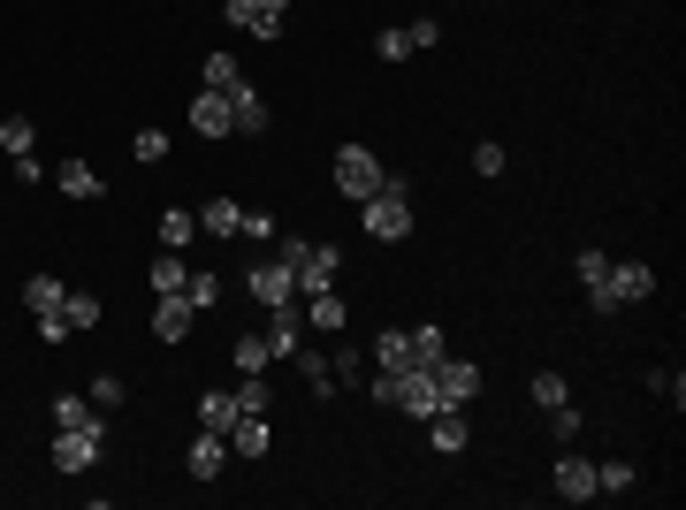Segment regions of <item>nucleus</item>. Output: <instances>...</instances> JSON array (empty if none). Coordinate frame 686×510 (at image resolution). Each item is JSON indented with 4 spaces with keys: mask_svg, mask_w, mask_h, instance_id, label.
Returning a JSON list of instances; mask_svg holds the SVG:
<instances>
[{
    "mask_svg": "<svg viewBox=\"0 0 686 510\" xmlns=\"http://www.w3.org/2000/svg\"><path fill=\"white\" fill-rule=\"evenodd\" d=\"M359 221H367V237H374V244L412 237V176H382V191H374V199H359Z\"/></svg>",
    "mask_w": 686,
    "mask_h": 510,
    "instance_id": "nucleus-1",
    "label": "nucleus"
},
{
    "mask_svg": "<svg viewBox=\"0 0 686 510\" xmlns=\"http://www.w3.org/2000/svg\"><path fill=\"white\" fill-rule=\"evenodd\" d=\"M382 176H390V168H382L367 145H335V191L352 199V206H359V199H374V191H382Z\"/></svg>",
    "mask_w": 686,
    "mask_h": 510,
    "instance_id": "nucleus-2",
    "label": "nucleus"
},
{
    "mask_svg": "<svg viewBox=\"0 0 686 510\" xmlns=\"http://www.w3.org/2000/svg\"><path fill=\"white\" fill-rule=\"evenodd\" d=\"M100 449H107V426H62V434H54V464H62V472H92Z\"/></svg>",
    "mask_w": 686,
    "mask_h": 510,
    "instance_id": "nucleus-3",
    "label": "nucleus"
},
{
    "mask_svg": "<svg viewBox=\"0 0 686 510\" xmlns=\"http://www.w3.org/2000/svg\"><path fill=\"white\" fill-rule=\"evenodd\" d=\"M229 24H237V31H252V39H282L290 0H229Z\"/></svg>",
    "mask_w": 686,
    "mask_h": 510,
    "instance_id": "nucleus-4",
    "label": "nucleus"
},
{
    "mask_svg": "<svg viewBox=\"0 0 686 510\" xmlns=\"http://www.w3.org/2000/svg\"><path fill=\"white\" fill-rule=\"evenodd\" d=\"M267 350L275 358H297L305 350V305L290 297V305H267Z\"/></svg>",
    "mask_w": 686,
    "mask_h": 510,
    "instance_id": "nucleus-5",
    "label": "nucleus"
},
{
    "mask_svg": "<svg viewBox=\"0 0 686 510\" xmlns=\"http://www.w3.org/2000/svg\"><path fill=\"white\" fill-rule=\"evenodd\" d=\"M290 275H297V297H313V290H335L343 259H335V244H305V259H297Z\"/></svg>",
    "mask_w": 686,
    "mask_h": 510,
    "instance_id": "nucleus-6",
    "label": "nucleus"
},
{
    "mask_svg": "<svg viewBox=\"0 0 686 510\" xmlns=\"http://www.w3.org/2000/svg\"><path fill=\"white\" fill-rule=\"evenodd\" d=\"M656 297V267L648 259H610V305H640Z\"/></svg>",
    "mask_w": 686,
    "mask_h": 510,
    "instance_id": "nucleus-7",
    "label": "nucleus"
},
{
    "mask_svg": "<svg viewBox=\"0 0 686 510\" xmlns=\"http://www.w3.org/2000/svg\"><path fill=\"white\" fill-rule=\"evenodd\" d=\"M244 290H252L259 305H290V297H297V275H290L282 259H259V267L244 275Z\"/></svg>",
    "mask_w": 686,
    "mask_h": 510,
    "instance_id": "nucleus-8",
    "label": "nucleus"
},
{
    "mask_svg": "<svg viewBox=\"0 0 686 510\" xmlns=\"http://www.w3.org/2000/svg\"><path fill=\"white\" fill-rule=\"evenodd\" d=\"M183 464H191V480H221V464H229V434H221V426H199Z\"/></svg>",
    "mask_w": 686,
    "mask_h": 510,
    "instance_id": "nucleus-9",
    "label": "nucleus"
},
{
    "mask_svg": "<svg viewBox=\"0 0 686 510\" xmlns=\"http://www.w3.org/2000/svg\"><path fill=\"white\" fill-rule=\"evenodd\" d=\"M572 275H580V290H587V305H595V313H618V305H610V252H580V259H572Z\"/></svg>",
    "mask_w": 686,
    "mask_h": 510,
    "instance_id": "nucleus-10",
    "label": "nucleus"
},
{
    "mask_svg": "<svg viewBox=\"0 0 686 510\" xmlns=\"http://www.w3.org/2000/svg\"><path fill=\"white\" fill-rule=\"evenodd\" d=\"M549 487H557V502H595V464L587 457H557Z\"/></svg>",
    "mask_w": 686,
    "mask_h": 510,
    "instance_id": "nucleus-11",
    "label": "nucleus"
},
{
    "mask_svg": "<svg viewBox=\"0 0 686 510\" xmlns=\"http://www.w3.org/2000/svg\"><path fill=\"white\" fill-rule=\"evenodd\" d=\"M221 100H229V123H237L244 138H259V130H267V100H259V92H252L244 77H237V85H229Z\"/></svg>",
    "mask_w": 686,
    "mask_h": 510,
    "instance_id": "nucleus-12",
    "label": "nucleus"
},
{
    "mask_svg": "<svg viewBox=\"0 0 686 510\" xmlns=\"http://www.w3.org/2000/svg\"><path fill=\"white\" fill-rule=\"evenodd\" d=\"M191 328H199V313H191V297H183V290L153 305V335H161V343H183Z\"/></svg>",
    "mask_w": 686,
    "mask_h": 510,
    "instance_id": "nucleus-13",
    "label": "nucleus"
},
{
    "mask_svg": "<svg viewBox=\"0 0 686 510\" xmlns=\"http://www.w3.org/2000/svg\"><path fill=\"white\" fill-rule=\"evenodd\" d=\"M229 449H237V457H267V449H275V426H267V411H237V426H229Z\"/></svg>",
    "mask_w": 686,
    "mask_h": 510,
    "instance_id": "nucleus-14",
    "label": "nucleus"
},
{
    "mask_svg": "<svg viewBox=\"0 0 686 510\" xmlns=\"http://www.w3.org/2000/svg\"><path fill=\"white\" fill-rule=\"evenodd\" d=\"M435 381H443V396H450V404H473L481 366H466V358H450V350H443V358H435Z\"/></svg>",
    "mask_w": 686,
    "mask_h": 510,
    "instance_id": "nucleus-15",
    "label": "nucleus"
},
{
    "mask_svg": "<svg viewBox=\"0 0 686 510\" xmlns=\"http://www.w3.org/2000/svg\"><path fill=\"white\" fill-rule=\"evenodd\" d=\"M191 130H199V138H229V130H237V123H229V100H221V92H199V100H191Z\"/></svg>",
    "mask_w": 686,
    "mask_h": 510,
    "instance_id": "nucleus-16",
    "label": "nucleus"
},
{
    "mask_svg": "<svg viewBox=\"0 0 686 510\" xmlns=\"http://www.w3.org/2000/svg\"><path fill=\"white\" fill-rule=\"evenodd\" d=\"M428 442H435L443 457H458V449L473 442V426H466V411H458V404H450V411H435V419H428Z\"/></svg>",
    "mask_w": 686,
    "mask_h": 510,
    "instance_id": "nucleus-17",
    "label": "nucleus"
},
{
    "mask_svg": "<svg viewBox=\"0 0 686 510\" xmlns=\"http://www.w3.org/2000/svg\"><path fill=\"white\" fill-rule=\"evenodd\" d=\"M237 221H244V206H237V199H206V206H199V229H206V237H221V244L237 237Z\"/></svg>",
    "mask_w": 686,
    "mask_h": 510,
    "instance_id": "nucleus-18",
    "label": "nucleus"
},
{
    "mask_svg": "<svg viewBox=\"0 0 686 510\" xmlns=\"http://www.w3.org/2000/svg\"><path fill=\"white\" fill-rule=\"evenodd\" d=\"M100 313H107V305H100L92 290H69V297H62V320H69V335H92V328H100Z\"/></svg>",
    "mask_w": 686,
    "mask_h": 510,
    "instance_id": "nucleus-19",
    "label": "nucleus"
},
{
    "mask_svg": "<svg viewBox=\"0 0 686 510\" xmlns=\"http://www.w3.org/2000/svg\"><path fill=\"white\" fill-rule=\"evenodd\" d=\"M405 366H412L405 328H382V335H374V373H405Z\"/></svg>",
    "mask_w": 686,
    "mask_h": 510,
    "instance_id": "nucleus-20",
    "label": "nucleus"
},
{
    "mask_svg": "<svg viewBox=\"0 0 686 510\" xmlns=\"http://www.w3.org/2000/svg\"><path fill=\"white\" fill-rule=\"evenodd\" d=\"M297 305H305L313 328H343V320H352V305H343L335 290H313V297H297Z\"/></svg>",
    "mask_w": 686,
    "mask_h": 510,
    "instance_id": "nucleus-21",
    "label": "nucleus"
},
{
    "mask_svg": "<svg viewBox=\"0 0 686 510\" xmlns=\"http://www.w3.org/2000/svg\"><path fill=\"white\" fill-rule=\"evenodd\" d=\"M107 183H100V168L92 161H62V199H100Z\"/></svg>",
    "mask_w": 686,
    "mask_h": 510,
    "instance_id": "nucleus-22",
    "label": "nucleus"
},
{
    "mask_svg": "<svg viewBox=\"0 0 686 510\" xmlns=\"http://www.w3.org/2000/svg\"><path fill=\"white\" fill-rule=\"evenodd\" d=\"M199 426H221V434H229V426H237V388H206V396H199Z\"/></svg>",
    "mask_w": 686,
    "mask_h": 510,
    "instance_id": "nucleus-23",
    "label": "nucleus"
},
{
    "mask_svg": "<svg viewBox=\"0 0 686 510\" xmlns=\"http://www.w3.org/2000/svg\"><path fill=\"white\" fill-rule=\"evenodd\" d=\"M191 237H199V214H191V206H168V214H161V244H168V252H183Z\"/></svg>",
    "mask_w": 686,
    "mask_h": 510,
    "instance_id": "nucleus-24",
    "label": "nucleus"
},
{
    "mask_svg": "<svg viewBox=\"0 0 686 510\" xmlns=\"http://www.w3.org/2000/svg\"><path fill=\"white\" fill-rule=\"evenodd\" d=\"M405 343H412V366H435V358L450 350V335H443L435 320H428V328H405Z\"/></svg>",
    "mask_w": 686,
    "mask_h": 510,
    "instance_id": "nucleus-25",
    "label": "nucleus"
},
{
    "mask_svg": "<svg viewBox=\"0 0 686 510\" xmlns=\"http://www.w3.org/2000/svg\"><path fill=\"white\" fill-rule=\"evenodd\" d=\"M54 426H107L92 396H54Z\"/></svg>",
    "mask_w": 686,
    "mask_h": 510,
    "instance_id": "nucleus-26",
    "label": "nucleus"
},
{
    "mask_svg": "<svg viewBox=\"0 0 686 510\" xmlns=\"http://www.w3.org/2000/svg\"><path fill=\"white\" fill-rule=\"evenodd\" d=\"M183 282H191V275H183V252H161V259H153V297H176Z\"/></svg>",
    "mask_w": 686,
    "mask_h": 510,
    "instance_id": "nucleus-27",
    "label": "nucleus"
},
{
    "mask_svg": "<svg viewBox=\"0 0 686 510\" xmlns=\"http://www.w3.org/2000/svg\"><path fill=\"white\" fill-rule=\"evenodd\" d=\"M24 305L31 313H62V275H31L24 282Z\"/></svg>",
    "mask_w": 686,
    "mask_h": 510,
    "instance_id": "nucleus-28",
    "label": "nucleus"
},
{
    "mask_svg": "<svg viewBox=\"0 0 686 510\" xmlns=\"http://www.w3.org/2000/svg\"><path fill=\"white\" fill-rule=\"evenodd\" d=\"M633 487V457H602L595 464V495H625Z\"/></svg>",
    "mask_w": 686,
    "mask_h": 510,
    "instance_id": "nucleus-29",
    "label": "nucleus"
},
{
    "mask_svg": "<svg viewBox=\"0 0 686 510\" xmlns=\"http://www.w3.org/2000/svg\"><path fill=\"white\" fill-rule=\"evenodd\" d=\"M328 381H335V388H367V358H359V350H335V358H328Z\"/></svg>",
    "mask_w": 686,
    "mask_h": 510,
    "instance_id": "nucleus-30",
    "label": "nucleus"
},
{
    "mask_svg": "<svg viewBox=\"0 0 686 510\" xmlns=\"http://www.w3.org/2000/svg\"><path fill=\"white\" fill-rule=\"evenodd\" d=\"M0 145H9V161H24V153L39 145V130H31V123L16 115V123H0Z\"/></svg>",
    "mask_w": 686,
    "mask_h": 510,
    "instance_id": "nucleus-31",
    "label": "nucleus"
},
{
    "mask_svg": "<svg viewBox=\"0 0 686 510\" xmlns=\"http://www.w3.org/2000/svg\"><path fill=\"white\" fill-rule=\"evenodd\" d=\"M199 77H206V92H229V85H237V62H229V54H206Z\"/></svg>",
    "mask_w": 686,
    "mask_h": 510,
    "instance_id": "nucleus-32",
    "label": "nucleus"
},
{
    "mask_svg": "<svg viewBox=\"0 0 686 510\" xmlns=\"http://www.w3.org/2000/svg\"><path fill=\"white\" fill-rule=\"evenodd\" d=\"M183 297H191V313L221 305V275H191V282H183Z\"/></svg>",
    "mask_w": 686,
    "mask_h": 510,
    "instance_id": "nucleus-33",
    "label": "nucleus"
},
{
    "mask_svg": "<svg viewBox=\"0 0 686 510\" xmlns=\"http://www.w3.org/2000/svg\"><path fill=\"white\" fill-rule=\"evenodd\" d=\"M580 426H587V419H580V404H572V396H564V404H549V434H557V442H572Z\"/></svg>",
    "mask_w": 686,
    "mask_h": 510,
    "instance_id": "nucleus-34",
    "label": "nucleus"
},
{
    "mask_svg": "<svg viewBox=\"0 0 686 510\" xmlns=\"http://www.w3.org/2000/svg\"><path fill=\"white\" fill-rule=\"evenodd\" d=\"M374 54H382V62H405V54H412V31H405V24H390V31L374 39Z\"/></svg>",
    "mask_w": 686,
    "mask_h": 510,
    "instance_id": "nucleus-35",
    "label": "nucleus"
},
{
    "mask_svg": "<svg viewBox=\"0 0 686 510\" xmlns=\"http://www.w3.org/2000/svg\"><path fill=\"white\" fill-rule=\"evenodd\" d=\"M130 153H138L145 168H153V161H168V130H138V138H130Z\"/></svg>",
    "mask_w": 686,
    "mask_h": 510,
    "instance_id": "nucleus-36",
    "label": "nucleus"
},
{
    "mask_svg": "<svg viewBox=\"0 0 686 510\" xmlns=\"http://www.w3.org/2000/svg\"><path fill=\"white\" fill-rule=\"evenodd\" d=\"M267 358H275V350H267V335H237V366H244V373H259Z\"/></svg>",
    "mask_w": 686,
    "mask_h": 510,
    "instance_id": "nucleus-37",
    "label": "nucleus"
},
{
    "mask_svg": "<svg viewBox=\"0 0 686 510\" xmlns=\"http://www.w3.org/2000/svg\"><path fill=\"white\" fill-rule=\"evenodd\" d=\"M648 388H656V396H671V404H686V381H678V366H656V373H648Z\"/></svg>",
    "mask_w": 686,
    "mask_h": 510,
    "instance_id": "nucleus-38",
    "label": "nucleus"
},
{
    "mask_svg": "<svg viewBox=\"0 0 686 510\" xmlns=\"http://www.w3.org/2000/svg\"><path fill=\"white\" fill-rule=\"evenodd\" d=\"M85 396H92V404H100V411H115V404H123V373H100V381H92V388H85Z\"/></svg>",
    "mask_w": 686,
    "mask_h": 510,
    "instance_id": "nucleus-39",
    "label": "nucleus"
},
{
    "mask_svg": "<svg viewBox=\"0 0 686 510\" xmlns=\"http://www.w3.org/2000/svg\"><path fill=\"white\" fill-rule=\"evenodd\" d=\"M564 396H572V388H564V373H534V404H542V411H549V404H564Z\"/></svg>",
    "mask_w": 686,
    "mask_h": 510,
    "instance_id": "nucleus-40",
    "label": "nucleus"
},
{
    "mask_svg": "<svg viewBox=\"0 0 686 510\" xmlns=\"http://www.w3.org/2000/svg\"><path fill=\"white\" fill-rule=\"evenodd\" d=\"M275 396H267V381L259 373H244V388H237V411H267Z\"/></svg>",
    "mask_w": 686,
    "mask_h": 510,
    "instance_id": "nucleus-41",
    "label": "nucleus"
},
{
    "mask_svg": "<svg viewBox=\"0 0 686 510\" xmlns=\"http://www.w3.org/2000/svg\"><path fill=\"white\" fill-rule=\"evenodd\" d=\"M237 237H252V244H275V214H244V221H237Z\"/></svg>",
    "mask_w": 686,
    "mask_h": 510,
    "instance_id": "nucleus-42",
    "label": "nucleus"
},
{
    "mask_svg": "<svg viewBox=\"0 0 686 510\" xmlns=\"http://www.w3.org/2000/svg\"><path fill=\"white\" fill-rule=\"evenodd\" d=\"M405 31H412V54H428V47L443 39V24H435V16H420V24H405Z\"/></svg>",
    "mask_w": 686,
    "mask_h": 510,
    "instance_id": "nucleus-43",
    "label": "nucleus"
},
{
    "mask_svg": "<svg viewBox=\"0 0 686 510\" xmlns=\"http://www.w3.org/2000/svg\"><path fill=\"white\" fill-rule=\"evenodd\" d=\"M473 168H481V176H504V145H496V138H488V145H473Z\"/></svg>",
    "mask_w": 686,
    "mask_h": 510,
    "instance_id": "nucleus-44",
    "label": "nucleus"
},
{
    "mask_svg": "<svg viewBox=\"0 0 686 510\" xmlns=\"http://www.w3.org/2000/svg\"><path fill=\"white\" fill-rule=\"evenodd\" d=\"M31 320H39V343H62V335H69V320H62V313H31Z\"/></svg>",
    "mask_w": 686,
    "mask_h": 510,
    "instance_id": "nucleus-45",
    "label": "nucleus"
}]
</instances>
